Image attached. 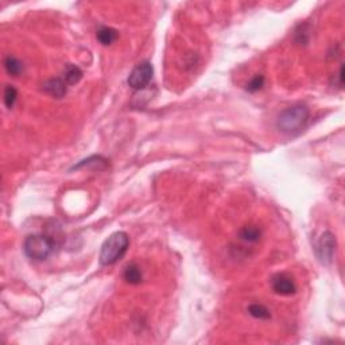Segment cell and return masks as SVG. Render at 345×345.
<instances>
[{
	"instance_id": "cell-13",
	"label": "cell",
	"mask_w": 345,
	"mask_h": 345,
	"mask_svg": "<svg viewBox=\"0 0 345 345\" xmlns=\"http://www.w3.org/2000/svg\"><path fill=\"white\" fill-rule=\"evenodd\" d=\"M248 313L254 318H258V320H270L271 318V313L270 310L263 306L260 304H252L248 306Z\"/></svg>"
},
{
	"instance_id": "cell-8",
	"label": "cell",
	"mask_w": 345,
	"mask_h": 345,
	"mask_svg": "<svg viewBox=\"0 0 345 345\" xmlns=\"http://www.w3.org/2000/svg\"><path fill=\"white\" fill-rule=\"evenodd\" d=\"M83 79V71L73 63H67L63 71V81L67 85H75Z\"/></svg>"
},
{
	"instance_id": "cell-9",
	"label": "cell",
	"mask_w": 345,
	"mask_h": 345,
	"mask_svg": "<svg viewBox=\"0 0 345 345\" xmlns=\"http://www.w3.org/2000/svg\"><path fill=\"white\" fill-rule=\"evenodd\" d=\"M96 37H97V39H99L101 45L109 46L116 41L117 37H119V33L115 29H112V27H101V29H99L97 34H96Z\"/></svg>"
},
{
	"instance_id": "cell-11",
	"label": "cell",
	"mask_w": 345,
	"mask_h": 345,
	"mask_svg": "<svg viewBox=\"0 0 345 345\" xmlns=\"http://www.w3.org/2000/svg\"><path fill=\"white\" fill-rule=\"evenodd\" d=\"M142 271L136 264H129L124 270V279L129 285H139L142 282Z\"/></svg>"
},
{
	"instance_id": "cell-7",
	"label": "cell",
	"mask_w": 345,
	"mask_h": 345,
	"mask_svg": "<svg viewBox=\"0 0 345 345\" xmlns=\"http://www.w3.org/2000/svg\"><path fill=\"white\" fill-rule=\"evenodd\" d=\"M43 91L55 99H62L67 92V84L63 79H51L43 84Z\"/></svg>"
},
{
	"instance_id": "cell-1",
	"label": "cell",
	"mask_w": 345,
	"mask_h": 345,
	"mask_svg": "<svg viewBox=\"0 0 345 345\" xmlns=\"http://www.w3.org/2000/svg\"><path fill=\"white\" fill-rule=\"evenodd\" d=\"M310 119V112L308 107L302 104L291 105L283 109L277 119V128L285 135L294 136L302 132Z\"/></svg>"
},
{
	"instance_id": "cell-5",
	"label": "cell",
	"mask_w": 345,
	"mask_h": 345,
	"mask_svg": "<svg viewBox=\"0 0 345 345\" xmlns=\"http://www.w3.org/2000/svg\"><path fill=\"white\" fill-rule=\"evenodd\" d=\"M317 258L322 264H330L336 254V237L333 233L324 232L320 236L316 245Z\"/></svg>"
},
{
	"instance_id": "cell-16",
	"label": "cell",
	"mask_w": 345,
	"mask_h": 345,
	"mask_svg": "<svg viewBox=\"0 0 345 345\" xmlns=\"http://www.w3.org/2000/svg\"><path fill=\"white\" fill-rule=\"evenodd\" d=\"M264 85V77L262 75L255 76L250 83L247 84V91L248 92H258L260 91Z\"/></svg>"
},
{
	"instance_id": "cell-10",
	"label": "cell",
	"mask_w": 345,
	"mask_h": 345,
	"mask_svg": "<svg viewBox=\"0 0 345 345\" xmlns=\"http://www.w3.org/2000/svg\"><path fill=\"white\" fill-rule=\"evenodd\" d=\"M239 236H240L241 240L247 241V243H256L262 236V231L255 225H247L241 229Z\"/></svg>"
},
{
	"instance_id": "cell-15",
	"label": "cell",
	"mask_w": 345,
	"mask_h": 345,
	"mask_svg": "<svg viewBox=\"0 0 345 345\" xmlns=\"http://www.w3.org/2000/svg\"><path fill=\"white\" fill-rule=\"evenodd\" d=\"M18 99V91L13 85H7L5 88V104L7 108H13Z\"/></svg>"
},
{
	"instance_id": "cell-6",
	"label": "cell",
	"mask_w": 345,
	"mask_h": 345,
	"mask_svg": "<svg viewBox=\"0 0 345 345\" xmlns=\"http://www.w3.org/2000/svg\"><path fill=\"white\" fill-rule=\"evenodd\" d=\"M271 285H272V290L279 295H293L297 291L294 281L286 274L275 275L271 281Z\"/></svg>"
},
{
	"instance_id": "cell-2",
	"label": "cell",
	"mask_w": 345,
	"mask_h": 345,
	"mask_svg": "<svg viewBox=\"0 0 345 345\" xmlns=\"http://www.w3.org/2000/svg\"><path fill=\"white\" fill-rule=\"evenodd\" d=\"M129 247V237L125 232H115L104 241L100 251L101 266H112L125 255Z\"/></svg>"
},
{
	"instance_id": "cell-12",
	"label": "cell",
	"mask_w": 345,
	"mask_h": 345,
	"mask_svg": "<svg viewBox=\"0 0 345 345\" xmlns=\"http://www.w3.org/2000/svg\"><path fill=\"white\" fill-rule=\"evenodd\" d=\"M5 67L7 73L10 76H13V77H18L22 73V71H23V65H22L21 61L15 58V57H11V55H9L5 59Z\"/></svg>"
},
{
	"instance_id": "cell-4",
	"label": "cell",
	"mask_w": 345,
	"mask_h": 345,
	"mask_svg": "<svg viewBox=\"0 0 345 345\" xmlns=\"http://www.w3.org/2000/svg\"><path fill=\"white\" fill-rule=\"evenodd\" d=\"M153 76H154V67L150 61H142L129 73L128 85L133 91H142L151 83Z\"/></svg>"
},
{
	"instance_id": "cell-3",
	"label": "cell",
	"mask_w": 345,
	"mask_h": 345,
	"mask_svg": "<svg viewBox=\"0 0 345 345\" xmlns=\"http://www.w3.org/2000/svg\"><path fill=\"white\" fill-rule=\"evenodd\" d=\"M54 240L43 233H34L26 237L23 251L26 256L35 262H42L49 258L54 251Z\"/></svg>"
},
{
	"instance_id": "cell-14",
	"label": "cell",
	"mask_w": 345,
	"mask_h": 345,
	"mask_svg": "<svg viewBox=\"0 0 345 345\" xmlns=\"http://www.w3.org/2000/svg\"><path fill=\"white\" fill-rule=\"evenodd\" d=\"M91 165H95L97 169H101V167H99V165H101V166H104V167L108 166V165H107V159L103 158V157H100V155H99V157H97V155H93V157H91V158L81 161L79 165H75V166H73V169H81V167L91 166Z\"/></svg>"
}]
</instances>
